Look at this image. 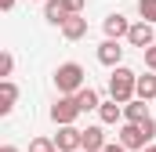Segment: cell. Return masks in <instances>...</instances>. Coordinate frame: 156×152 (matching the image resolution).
<instances>
[{"instance_id": "obj_17", "label": "cell", "mask_w": 156, "mask_h": 152, "mask_svg": "<svg viewBox=\"0 0 156 152\" xmlns=\"http://www.w3.org/2000/svg\"><path fill=\"white\" fill-rule=\"evenodd\" d=\"M138 15L156 26V0H138Z\"/></svg>"}, {"instance_id": "obj_9", "label": "cell", "mask_w": 156, "mask_h": 152, "mask_svg": "<svg viewBox=\"0 0 156 152\" xmlns=\"http://www.w3.org/2000/svg\"><path fill=\"white\" fill-rule=\"evenodd\" d=\"M80 145L87 152H102L109 141H105V130L102 127H87V130H80Z\"/></svg>"}, {"instance_id": "obj_7", "label": "cell", "mask_w": 156, "mask_h": 152, "mask_svg": "<svg viewBox=\"0 0 156 152\" xmlns=\"http://www.w3.org/2000/svg\"><path fill=\"white\" fill-rule=\"evenodd\" d=\"M127 40H131L134 47H142V51H145L149 43H156V36H153V22H145V18H142V22H134V26H131V33H127Z\"/></svg>"}, {"instance_id": "obj_21", "label": "cell", "mask_w": 156, "mask_h": 152, "mask_svg": "<svg viewBox=\"0 0 156 152\" xmlns=\"http://www.w3.org/2000/svg\"><path fill=\"white\" fill-rule=\"evenodd\" d=\"M83 4H87V0H66V7H69L73 15H83Z\"/></svg>"}, {"instance_id": "obj_2", "label": "cell", "mask_w": 156, "mask_h": 152, "mask_svg": "<svg viewBox=\"0 0 156 152\" xmlns=\"http://www.w3.org/2000/svg\"><path fill=\"white\" fill-rule=\"evenodd\" d=\"M83 80H87V73H83L80 62H62V65L55 69V87H58V94H76L80 87H83Z\"/></svg>"}, {"instance_id": "obj_6", "label": "cell", "mask_w": 156, "mask_h": 152, "mask_svg": "<svg viewBox=\"0 0 156 152\" xmlns=\"http://www.w3.org/2000/svg\"><path fill=\"white\" fill-rule=\"evenodd\" d=\"M98 62H102V65H109V69H116L120 62H123V47H120V40H102V43H98Z\"/></svg>"}, {"instance_id": "obj_16", "label": "cell", "mask_w": 156, "mask_h": 152, "mask_svg": "<svg viewBox=\"0 0 156 152\" xmlns=\"http://www.w3.org/2000/svg\"><path fill=\"white\" fill-rule=\"evenodd\" d=\"M138 98H156V73H149V76H138Z\"/></svg>"}, {"instance_id": "obj_20", "label": "cell", "mask_w": 156, "mask_h": 152, "mask_svg": "<svg viewBox=\"0 0 156 152\" xmlns=\"http://www.w3.org/2000/svg\"><path fill=\"white\" fill-rule=\"evenodd\" d=\"M142 54H145V65H149V69L156 73V43H149V47H145Z\"/></svg>"}, {"instance_id": "obj_23", "label": "cell", "mask_w": 156, "mask_h": 152, "mask_svg": "<svg viewBox=\"0 0 156 152\" xmlns=\"http://www.w3.org/2000/svg\"><path fill=\"white\" fill-rule=\"evenodd\" d=\"M102 152H131V149H127V145H123V141H116V145H113V141H109V145H105V149H102Z\"/></svg>"}, {"instance_id": "obj_27", "label": "cell", "mask_w": 156, "mask_h": 152, "mask_svg": "<svg viewBox=\"0 0 156 152\" xmlns=\"http://www.w3.org/2000/svg\"><path fill=\"white\" fill-rule=\"evenodd\" d=\"M55 152H58V149H55Z\"/></svg>"}, {"instance_id": "obj_15", "label": "cell", "mask_w": 156, "mask_h": 152, "mask_svg": "<svg viewBox=\"0 0 156 152\" xmlns=\"http://www.w3.org/2000/svg\"><path fill=\"white\" fill-rule=\"evenodd\" d=\"M76 105H80V112H91V109H98V105H102V98H98V91H94V87H87V83H83V87L76 91Z\"/></svg>"}, {"instance_id": "obj_25", "label": "cell", "mask_w": 156, "mask_h": 152, "mask_svg": "<svg viewBox=\"0 0 156 152\" xmlns=\"http://www.w3.org/2000/svg\"><path fill=\"white\" fill-rule=\"evenodd\" d=\"M0 152H18V149H15V145H4V149H0Z\"/></svg>"}, {"instance_id": "obj_1", "label": "cell", "mask_w": 156, "mask_h": 152, "mask_svg": "<svg viewBox=\"0 0 156 152\" xmlns=\"http://www.w3.org/2000/svg\"><path fill=\"white\" fill-rule=\"evenodd\" d=\"M134 94H138V73H131L127 65H116L113 76H109V98H116L120 105H123Z\"/></svg>"}, {"instance_id": "obj_28", "label": "cell", "mask_w": 156, "mask_h": 152, "mask_svg": "<svg viewBox=\"0 0 156 152\" xmlns=\"http://www.w3.org/2000/svg\"><path fill=\"white\" fill-rule=\"evenodd\" d=\"M83 152H87V149H83Z\"/></svg>"}, {"instance_id": "obj_18", "label": "cell", "mask_w": 156, "mask_h": 152, "mask_svg": "<svg viewBox=\"0 0 156 152\" xmlns=\"http://www.w3.org/2000/svg\"><path fill=\"white\" fill-rule=\"evenodd\" d=\"M29 152H55V141L51 138H33L29 141Z\"/></svg>"}, {"instance_id": "obj_13", "label": "cell", "mask_w": 156, "mask_h": 152, "mask_svg": "<svg viewBox=\"0 0 156 152\" xmlns=\"http://www.w3.org/2000/svg\"><path fill=\"white\" fill-rule=\"evenodd\" d=\"M98 119H102L105 127H109V123H120V119H123V105H120L116 98L102 102V105H98Z\"/></svg>"}, {"instance_id": "obj_8", "label": "cell", "mask_w": 156, "mask_h": 152, "mask_svg": "<svg viewBox=\"0 0 156 152\" xmlns=\"http://www.w3.org/2000/svg\"><path fill=\"white\" fill-rule=\"evenodd\" d=\"M69 15H73V11L66 7V0H44V18H47L51 26H66Z\"/></svg>"}, {"instance_id": "obj_10", "label": "cell", "mask_w": 156, "mask_h": 152, "mask_svg": "<svg viewBox=\"0 0 156 152\" xmlns=\"http://www.w3.org/2000/svg\"><path fill=\"white\" fill-rule=\"evenodd\" d=\"M123 119H127V123H145V119H149L145 98H131V102H123Z\"/></svg>"}, {"instance_id": "obj_26", "label": "cell", "mask_w": 156, "mask_h": 152, "mask_svg": "<svg viewBox=\"0 0 156 152\" xmlns=\"http://www.w3.org/2000/svg\"><path fill=\"white\" fill-rule=\"evenodd\" d=\"M142 152H156V145H145V149H142Z\"/></svg>"}, {"instance_id": "obj_5", "label": "cell", "mask_w": 156, "mask_h": 152, "mask_svg": "<svg viewBox=\"0 0 156 152\" xmlns=\"http://www.w3.org/2000/svg\"><path fill=\"white\" fill-rule=\"evenodd\" d=\"M55 149H58V152H80V149H83V145H80V130L73 127V123H62V127H58Z\"/></svg>"}, {"instance_id": "obj_4", "label": "cell", "mask_w": 156, "mask_h": 152, "mask_svg": "<svg viewBox=\"0 0 156 152\" xmlns=\"http://www.w3.org/2000/svg\"><path fill=\"white\" fill-rule=\"evenodd\" d=\"M120 141H123L131 152H142L145 145H149V134L142 130V123H127V119H123V127H120Z\"/></svg>"}, {"instance_id": "obj_24", "label": "cell", "mask_w": 156, "mask_h": 152, "mask_svg": "<svg viewBox=\"0 0 156 152\" xmlns=\"http://www.w3.org/2000/svg\"><path fill=\"white\" fill-rule=\"evenodd\" d=\"M0 7H4V11H11V7H15V0H0Z\"/></svg>"}, {"instance_id": "obj_11", "label": "cell", "mask_w": 156, "mask_h": 152, "mask_svg": "<svg viewBox=\"0 0 156 152\" xmlns=\"http://www.w3.org/2000/svg\"><path fill=\"white\" fill-rule=\"evenodd\" d=\"M15 102H18V87H15V80H0V116L11 112Z\"/></svg>"}, {"instance_id": "obj_22", "label": "cell", "mask_w": 156, "mask_h": 152, "mask_svg": "<svg viewBox=\"0 0 156 152\" xmlns=\"http://www.w3.org/2000/svg\"><path fill=\"white\" fill-rule=\"evenodd\" d=\"M142 130H145V134H149V141H153V138H156V119H153V116H149V119H145V123H142Z\"/></svg>"}, {"instance_id": "obj_12", "label": "cell", "mask_w": 156, "mask_h": 152, "mask_svg": "<svg viewBox=\"0 0 156 152\" xmlns=\"http://www.w3.org/2000/svg\"><path fill=\"white\" fill-rule=\"evenodd\" d=\"M127 33H131V22H127L120 11L105 18V36H109V40H120V36H127Z\"/></svg>"}, {"instance_id": "obj_19", "label": "cell", "mask_w": 156, "mask_h": 152, "mask_svg": "<svg viewBox=\"0 0 156 152\" xmlns=\"http://www.w3.org/2000/svg\"><path fill=\"white\" fill-rule=\"evenodd\" d=\"M11 69H15V58L4 51V54H0V76H4V80H11Z\"/></svg>"}, {"instance_id": "obj_3", "label": "cell", "mask_w": 156, "mask_h": 152, "mask_svg": "<svg viewBox=\"0 0 156 152\" xmlns=\"http://www.w3.org/2000/svg\"><path fill=\"white\" fill-rule=\"evenodd\" d=\"M80 105H76V94H58V102L51 105V119L62 127V123H76Z\"/></svg>"}, {"instance_id": "obj_14", "label": "cell", "mask_w": 156, "mask_h": 152, "mask_svg": "<svg viewBox=\"0 0 156 152\" xmlns=\"http://www.w3.org/2000/svg\"><path fill=\"white\" fill-rule=\"evenodd\" d=\"M83 33H87V18H83V15H69L66 26H62V36L66 40H80Z\"/></svg>"}]
</instances>
